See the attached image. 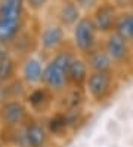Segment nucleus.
Returning <instances> with one entry per match:
<instances>
[{
  "label": "nucleus",
  "instance_id": "1",
  "mask_svg": "<svg viewBox=\"0 0 133 147\" xmlns=\"http://www.w3.org/2000/svg\"><path fill=\"white\" fill-rule=\"evenodd\" d=\"M76 55L77 54L74 52V49L70 45L65 49L56 52L55 55L49 57L46 59V67H44L41 86L49 89L56 97H61L62 94H65L70 89L68 68Z\"/></svg>",
  "mask_w": 133,
  "mask_h": 147
},
{
  "label": "nucleus",
  "instance_id": "2",
  "mask_svg": "<svg viewBox=\"0 0 133 147\" xmlns=\"http://www.w3.org/2000/svg\"><path fill=\"white\" fill-rule=\"evenodd\" d=\"M70 45L77 55L84 58L102 46V36L98 31L90 15L84 13L80 21L71 28Z\"/></svg>",
  "mask_w": 133,
  "mask_h": 147
},
{
  "label": "nucleus",
  "instance_id": "3",
  "mask_svg": "<svg viewBox=\"0 0 133 147\" xmlns=\"http://www.w3.org/2000/svg\"><path fill=\"white\" fill-rule=\"evenodd\" d=\"M67 46H70L68 30L59 22L50 21L40 27L37 33V51L41 55L49 58Z\"/></svg>",
  "mask_w": 133,
  "mask_h": 147
},
{
  "label": "nucleus",
  "instance_id": "4",
  "mask_svg": "<svg viewBox=\"0 0 133 147\" xmlns=\"http://www.w3.org/2000/svg\"><path fill=\"white\" fill-rule=\"evenodd\" d=\"M34 117L24 98H13L0 102V128L2 131H15L24 128Z\"/></svg>",
  "mask_w": 133,
  "mask_h": 147
},
{
  "label": "nucleus",
  "instance_id": "5",
  "mask_svg": "<svg viewBox=\"0 0 133 147\" xmlns=\"http://www.w3.org/2000/svg\"><path fill=\"white\" fill-rule=\"evenodd\" d=\"M118 88V74L108 73H95L90 71L84 86L86 98L93 104H104L115 94Z\"/></svg>",
  "mask_w": 133,
  "mask_h": 147
},
{
  "label": "nucleus",
  "instance_id": "6",
  "mask_svg": "<svg viewBox=\"0 0 133 147\" xmlns=\"http://www.w3.org/2000/svg\"><path fill=\"white\" fill-rule=\"evenodd\" d=\"M102 48L111 57L118 71L133 68V45L117 33H111L102 39Z\"/></svg>",
  "mask_w": 133,
  "mask_h": 147
},
{
  "label": "nucleus",
  "instance_id": "7",
  "mask_svg": "<svg viewBox=\"0 0 133 147\" xmlns=\"http://www.w3.org/2000/svg\"><path fill=\"white\" fill-rule=\"evenodd\" d=\"M46 57L41 55L39 51L28 57L22 58L19 61V71L18 77L28 89L41 86L43 83V74L44 67H46Z\"/></svg>",
  "mask_w": 133,
  "mask_h": 147
},
{
  "label": "nucleus",
  "instance_id": "8",
  "mask_svg": "<svg viewBox=\"0 0 133 147\" xmlns=\"http://www.w3.org/2000/svg\"><path fill=\"white\" fill-rule=\"evenodd\" d=\"M53 137L43 117L34 116L21 129V147H50Z\"/></svg>",
  "mask_w": 133,
  "mask_h": 147
},
{
  "label": "nucleus",
  "instance_id": "9",
  "mask_svg": "<svg viewBox=\"0 0 133 147\" xmlns=\"http://www.w3.org/2000/svg\"><path fill=\"white\" fill-rule=\"evenodd\" d=\"M118 13H120V9L111 2V0H102V2L95 7V11L89 15L92 16V20L96 25L98 31L101 33V36L105 37V36H108V34L114 33Z\"/></svg>",
  "mask_w": 133,
  "mask_h": 147
},
{
  "label": "nucleus",
  "instance_id": "10",
  "mask_svg": "<svg viewBox=\"0 0 133 147\" xmlns=\"http://www.w3.org/2000/svg\"><path fill=\"white\" fill-rule=\"evenodd\" d=\"M56 98H58L56 95L52 94L44 86H37V88L28 89L24 100L27 101V104H28L31 113L34 116L43 117V115H46L47 111L52 110Z\"/></svg>",
  "mask_w": 133,
  "mask_h": 147
},
{
  "label": "nucleus",
  "instance_id": "11",
  "mask_svg": "<svg viewBox=\"0 0 133 147\" xmlns=\"http://www.w3.org/2000/svg\"><path fill=\"white\" fill-rule=\"evenodd\" d=\"M19 71V59H18L11 48L0 43V85H6L18 79Z\"/></svg>",
  "mask_w": 133,
  "mask_h": 147
},
{
  "label": "nucleus",
  "instance_id": "12",
  "mask_svg": "<svg viewBox=\"0 0 133 147\" xmlns=\"http://www.w3.org/2000/svg\"><path fill=\"white\" fill-rule=\"evenodd\" d=\"M84 13L76 3V0H61L56 9V22H59L64 28L70 30L80 21Z\"/></svg>",
  "mask_w": 133,
  "mask_h": 147
},
{
  "label": "nucleus",
  "instance_id": "13",
  "mask_svg": "<svg viewBox=\"0 0 133 147\" xmlns=\"http://www.w3.org/2000/svg\"><path fill=\"white\" fill-rule=\"evenodd\" d=\"M90 74V68L84 57L76 55L68 68V83L71 89H82L84 91V86L87 82V77Z\"/></svg>",
  "mask_w": 133,
  "mask_h": 147
},
{
  "label": "nucleus",
  "instance_id": "14",
  "mask_svg": "<svg viewBox=\"0 0 133 147\" xmlns=\"http://www.w3.org/2000/svg\"><path fill=\"white\" fill-rule=\"evenodd\" d=\"M27 13L24 0H0V21L27 24Z\"/></svg>",
  "mask_w": 133,
  "mask_h": 147
},
{
  "label": "nucleus",
  "instance_id": "15",
  "mask_svg": "<svg viewBox=\"0 0 133 147\" xmlns=\"http://www.w3.org/2000/svg\"><path fill=\"white\" fill-rule=\"evenodd\" d=\"M90 71L95 73H108V74H118V68L115 67L111 57L105 52V49L101 46L89 57H86Z\"/></svg>",
  "mask_w": 133,
  "mask_h": 147
},
{
  "label": "nucleus",
  "instance_id": "16",
  "mask_svg": "<svg viewBox=\"0 0 133 147\" xmlns=\"http://www.w3.org/2000/svg\"><path fill=\"white\" fill-rule=\"evenodd\" d=\"M114 33H117L118 36L133 45V9L120 11Z\"/></svg>",
  "mask_w": 133,
  "mask_h": 147
},
{
  "label": "nucleus",
  "instance_id": "17",
  "mask_svg": "<svg viewBox=\"0 0 133 147\" xmlns=\"http://www.w3.org/2000/svg\"><path fill=\"white\" fill-rule=\"evenodd\" d=\"M50 0H24V5L27 7V11H28V13H41L46 7L49 6Z\"/></svg>",
  "mask_w": 133,
  "mask_h": 147
},
{
  "label": "nucleus",
  "instance_id": "18",
  "mask_svg": "<svg viewBox=\"0 0 133 147\" xmlns=\"http://www.w3.org/2000/svg\"><path fill=\"white\" fill-rule=\"evenodd\" d=\"M102 2V0H76V3L78 5V7L83 11V13H92L95 11V7Z\"/></svg>",
  "mask_w": 133,
  "mask_h": 147
},
{
  "label": "nucleus",
  "instance_id": "19",
  "mask_svg": "<svg viewBox=\"0 0 133 147\" xmlns=\"http://www.w3.org/2000/svg\"><path fill=\"white\" fill-rule=\"evenodd\" d=\"M111 2L118 7L120 11L124 9H133V0H111Z\"/></svg>",
  "mask_w": 133,
  "mask_h": 147
},
{
  "label": "nucleus",
  "instance_id": "20",
  "mask_svg": "<svg viewBox=\"0 0 133 147\" xmlns=\"http://www.w3.org/2000/svg\"><path fill=\"white\" fill-rule=\"evenodd\" d=\"M0 147H5V146H3V144H2V143H0Z\"/></svg>",
  "mask_w": 133,
  "mask_h": 147
},
{
  "label": "nucleus",
  "instance_id": "21",
  "mask_svg": "<svg viewBox=\"0 0 133 147\" xmlns=\"http://www.w3.org/2000/svg\"><path fill=\"white\" fill-rule=\"evenodd\" d=\"M0 132H2V128H0Z\"/></svg>",
  "mask_w": 133,
  "mask_h": 147
}]
</instances>
